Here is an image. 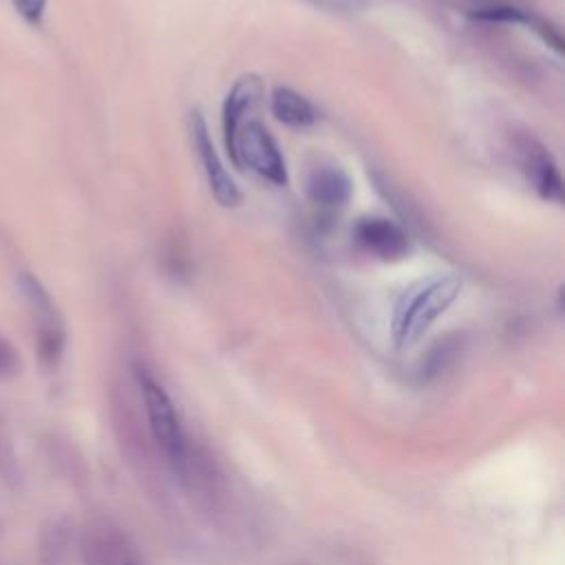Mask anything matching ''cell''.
I'll use <instances>...</instances> for the list:
<instances>
[{"label":"cell","mask_w":565,"mask_h":565,"mask_svg":"<svg viewBox=\"0 0 565 565\" xmlns=\"http://www.w3.org/2000/svg\"><path fill=\"white\" fill-rule=\"evenodd\" d=\"M316 3H321L329 10H338V12H362L369 5H373L375 0H316Z\"/></svg>","instance_id":"9a60e30c"},{"label":"cell","mask_w":565,"mask_h":565,"mask_svg":"<svg viewBox=\"0 0 565 565\" xmlns=\"http://www.w3.org/2000/svg\"><path fill=\"white\" fill-rule=\"evenodd\" d=\"M191 140H193L195 153L202 161V168H204V175H206V181H208V188H211L215 202L221 208H239L243 202L241 188L235 181V177L230 175V170L226 168V164L221 161V157L215 148V142L211 137L208 124L200 111L191 113Z\"/></svg>","instance_id":"277c9868"},{"label":"cell","mask_w":565,"mask_h":565,"mask_svg":"<svg viewBox=\"0 0 565 565\" xmlns=\"http://www.w3.org/2000/svg\"><path fill=\"white\" fill-rule=\"evenodd\" d=\"M517 153H519V164L521 170L528 179V183L534 188V193L543 202L552 204H563V179L558 172V166L550 151L537 142L532 135H524L517 142Z\"/></svg>","instance_id":"52a82bcc"},{"label":"cell","mask_w":565,"mask_h":565,"mask_svg":"<svg viewBox=\"0 0 565 565\" xmlns=\"http://www.w3.org/2000/svg\"><path fill=\"white\" fill-rule=\"evenodd\" d=\"M226 151L239 170H250L274 185H288V161L282 157L278 142L261 122L245 120Z\"/></svg>","instance_id":"7a4b0ae2"},{"label":"cell","mask_w":565,"mask_h":565,"mask_svg":"<svg viewBox=\"0 0 565 565\" xmlns=\"http://www.w3.org/2000/svg\"><path fill=\"white\" fill-rule=\"evenodd\" d=\"M263 98H265V82L256 73H245L237 77V82L228 91V96L224 100V111H221L226 146L235 137L237 129L245 120H250V113H254V109L263 103Z\"/></svg>","instance_id":"ba28073f"},{"label":"cell","mask_w":565,"mask_h":565,"mask_svg":"<svg viewBox=\"0 0 565 565\" xmlns=\"http://www.w3.org/2000/svg\"><path fill=\"white\" fill-rule=\"evenodd\" d=\"M468 16L480 23H504V25H526L528 29H532L545 45H550L556 53H563V38L558 34L556 27H552L550 23L537 19L534 14H530L528 10H521L517 5H508V3H484L478 5L468 12Z\"/></svg>","instance_id":"9c48e42d"},{"label":"cell","mask_w":565,"mask_h":565,"mask_svg":"<svg viewBox=\"0 0 565 565\" xmlns=\"http://www.w3.org/2000/svg\"><path fill=\"white\" fill-rule=\"evenodd\" d=\"M137 385L142 392L151 431L157 444L164 448L168 459L177 468H181L185 464V437L172 400L168 398L166 389L144 369H137Z\"/></svg>","instance_id":"3957f363"},{"label":"cell","mask_w":565,"mask_h":565,"mask_svg":"<svg viewBox=\"0 0 565 565\" xmlns=\"http://www.w3.org/2000/svg\"><path fill=\"white\" fill-rule=\"evenodd\" d=\"M100 565H137V561L133 558V554L129 552V548L113 537H107L105 543H100Z\"/></svg>","instance_id":"7c38bea8"},{"label":"cell","mask_w":565,"mask_h":565,"mask_svg":"<svg viewBox=\"0 0 565 565\" xmlns=\"http://www.w3.org/2000/svg\"><path fill=\"white\" fill-rule=\"evenodd\" d=\"M353 195V183L340 166H318L308 179V197L321 211H342Z\"/></svg>","instance_id":"30bf717a"},{"label":"cell","mask_w":565,"mask_h":565,"mask_svg":"<svg viewBox=\"0 0 565 565\" xmlns=\"http://www.w3.org/2000/svg\"><path fill=\"white\" fill-rule=\"evenodd\" d=\"M21 369V356L14 349L12 342L0 338V381L12 378V375Z\"/></svg>","instance_id":"5bb4252c"},{"label":"cell","mask_w":565,"mask_h":565,"mask_svg":"<svg viewBox=\"0 0 565 565\" xmlns=\"http://www.w3.org/2000/svg\"><path fill=\"white\" fill-rule=\"evenodd\" d=\"M464 282L455 274H435L409 288L394 312V342L398 349H411L446 314L461 294Z\"/></svg>","instance_id":"6da1fadb"},{"label":"cell","mask_w":565,"mask_h":565,"mask_svg":"<svg viewBox=\"0 0 565 565\" xmlns=\"http://www.w3.org/2000/svg\"><path fill=\"white\" fill-rule=\"evenodd\" d=\"M353 241L369 256L396 263L409 256L411 239L409 232L387 217H362L353 226Z\"/></svg>","instance_id":"8992f818"},{"label":"cell","mask_w":565,"mask_h":565,"mask_svg":"<svg viewBox=\"0 0 565 565\" xmlns=\"http://www.w3.org/2000/svg\"><path fill=\"white\" fill-rule=\"evenodd\" d=\"M269 111L278 124L290 129H310L318 122L314 105L292 86H276L272 91Z\"/></svg>","instance_id":"8fae6325"},{"label":"cell","mask_w":565,"mask_h":565,"mask_svg":"<svg viewBox=\"0 0 565 565\" xmlns=\"http://www.w3.org/2000/svg\"><path fill=\"white\" fill-rule=\"evenodd\" d=\"M19 288L38 323L40 360L45 364H56L60 360V353L64 347V332H62L60 316H58L47 290L43 288V282L34 274H29V272L21 274Z\"/></svg>","instance_id":"5b68a950"},{"label":"cell","mask_w":565,"mask_h":565,"mask_svg":"<svg viewBox=\"0 0 565 565\" xmlns=\"http://www.w3.org/2000/svg\"><path fill=\"white\" fill-rule=\"evenodd\" d=\"M12 3L25 23H29L34 27L43 25L49 0H12Z\"/></svg>","instance_id":"4fadbf2b"}]
</instances>
